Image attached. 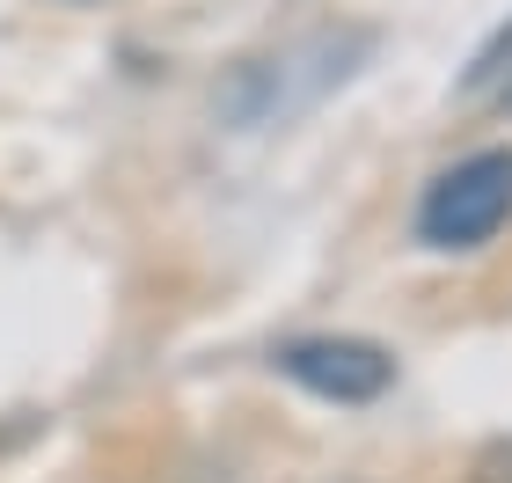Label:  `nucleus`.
Wrapping results in <instances>:
<instances>
[{
	"mask_svg": "<svg viewBox=\"0 0 512 483\" xmlns=\"http://www.w3.org/2000/svg\"><path fill=\"white\" fill-rule=\"evenodd\" d=\"M366 52H374V30H315V37L286 44V52H271V59H249L242 74L220 88V118L235 132L286 125L308 103H322L337 81H352Z\"/></svg>",
	"mask_w": 512,
	"mask_h": 483,
	"instance_id": "nucleus-1",
	"label": "nucleus"
},
{
	"mask_svg": "<svg viewBox=\"0 0 512 483\" xmlns=\"http://www.w3.org/2000/svg\"><path fill=\"white\" fill-rule=\"evenodd\" d=\"M512 220V147H483L432 176L425 205H417V235L432 249H483Z\"/></svg>",
	"mask_w": 512,
	"mask_h": 483,
	"instance_id": "nucleus-2",
	"label": "nucleus"
},
{
	"mask_svg": "<svg viewBox=\"0 0 512 483\" xmlns=\"http://www.w3.org/2000/svg\"><path fill=\"white\" fill-rule=\"evenodd\" d=\"M278 374L300 381L322 403H374V396H388L395 359L374 337H293V344H278Z\"/></svg>",
	"mask_w": 512,
	"mask_h": 483,
	"instance_id": "nucleus-3",
	"label": "nucleus"
},
{
	"mask_svg": "<svg viewBox=\"0 0 512 483\" xmlns=\"http://www.w3.org/2000/svg\"><path fill=\"white\" fill-rule=\"evenodd\" d=\"M476 483H512V440H498V447L476 462Z\"/></svg>",
	"mask_w": 512,
	"mask_h": 483,
	"instance_id": "nucleus-4",
	"label": "nucleus"
}]
</instances>
